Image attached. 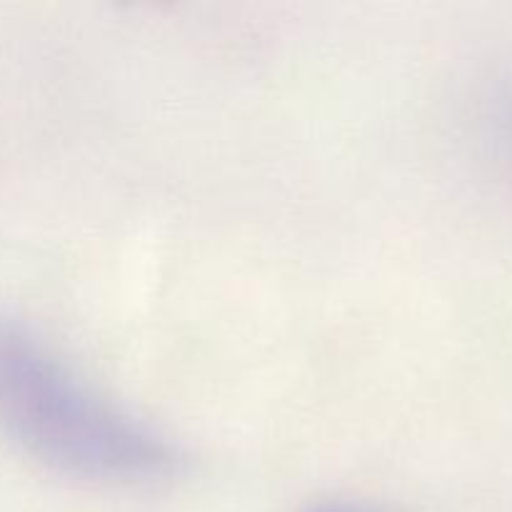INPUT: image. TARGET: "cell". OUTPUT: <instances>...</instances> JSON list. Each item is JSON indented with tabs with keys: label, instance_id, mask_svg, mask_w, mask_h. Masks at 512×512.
<instances>
[{
	"label": "cell",
	"instance_id": "cell-2",
	"mask_svg": "<svg viewBox=\"0 0 512 512\" xmlns=\"http://www.w3.org/2000/svg\"><path fill=\"white\" fill-rule=\"evenodd\" d=\"M318 512H370V510H360V508H348V505H335V508H323Z\"/></svg>",
	"mask_w": 512,
	"mask_h": 512
},
{
	"label": "cell",
	"instance_id": "cell-1",
	"mask_svg": "<svg viewBox=\"0 0 512 512\" xmlns=\"http://www.w3.org/2000/svg\"><path fill=\"white\" fill-rule=\"evenodd\" d=\"M0 435L38 463L95 483H155L180 465L168 438L110 403L8 315H0Z\"/></svg>",
	"mask_w": 512,
	"mask_h": 512
},
{
	"label": "cell",
	"instance_id": "cell-3",
	"mask_svg": "<svg viewBox=\"0 0 512 512\" xmlns=\"http://www.w3.org/2000/svg\"><path fill=\"white\" fill-rule=\"evenodd\" d=\"M510 138H512V113H510Z\"/></svg>",
	"mask_w": 512,
	"mask_h": 512
}]
</instances>
